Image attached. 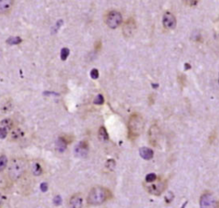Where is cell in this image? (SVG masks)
Returning <instances> with one entry per match:
<instances>
[{
	"label": "cell",
	"mask_w": 219,
	"mask_h": 208,
	"mask_svg": "<svg viewBox=\"0 0 219 208\" xmlns=\"http://www.w3.org/2000/svg\"><path fill=\"white\" fill-rule=\"evenodd\" d=\"M8 130L4 128H0V139H4L7 136Z\"/></svg>",
	"instance_id": "obj_26"
},
{
	"label": "cell",
	"mask_w": 219,
	"mask_h": 208,
	"mask_svg": "<svg viewBox=\"0 0 219 208\" xmlns=\"http://www.w3.org/2000/svg\"><path fill=\"white\" fill-rule=\"evenodd\" d=\"M15 0H0V15L9 14L14 6Z\"/></svg>",
	"instance_id": "obj_9"
},
{
	"label": "cell",
	"mask_w": 219,
	"mask_h": 208,
	"mask_svg": "<svg viewBox=\"0 0 219 208\" xmlns=\"http://www.w3.org/2000/svg\"><path fill=\"white\" fill-rule=\"evenodd\" d=\"M98 139L101 141H106L109 140V134L104 127L99 128L98 129Z\"/></svg>",
	"instance_id": "obj_16"
},
{
	"label": "cell",
	"mask_w": 219,
	"mask_h": 208,
	"mask_svg": "<svg viewBox=\"0 0 219 208\" xmlns=\"http://www.w3.org/2000/svg\"><path fill=\"white\" fill-rule=\"evenodd\" d=\"M136 29H137V26H136L135 21L134 18L130 17L123 24L122 34L126 38H131V37L135 35Z\"/></svg>",
	"instance_id": "obj_6"
},
{
	"label": "cell",
	"mask_w": 219,
	"mask_h": 208,
	"mask_svg": "<svg viewBox=\"0 0 219 208\" xmlns=\"http://www.w3.org/2000/svg\"><path fill=\"white\" fill-rule=\"evenodd\" d=\"M157 178V176L156 174H154V173L148 174L146 176V183H153V182L156 180Z\"/></svg>",
	"instance_id": "obj_23"
},
{
	"label": "cell",
	"mask_w": 219,
	"mask_h": 208,
	"mask_svg": "<svg viewBox=\"0 0 219 208\" xmlns=\"http://www.w3.org/2000/svg\"><path fill=\"white\" fill-rule=\"evenodd\" d=\"M213 205H215V199L210 193L205 194L200 199L201 207H212L213 206Z\"/></svg>",
	"instance_id": "obj_11"
},
{
	"label": "cell",
	"mask_w": 219,
	"mask_h": 208,
	"mask_svg": "<svg viewBox=\"0 0 219 208\" xmlns=\"http://www.w3.org/2000/svg\"><path fill=\"white\" fill-rule=\"evenodd\" d=\"M54 203H55L56 206L61 205V203H62V199H61V197H60V196H56V197L54 198Z\"/></svg>",
	"instance_id": "obj_28"
},
{
	"label": "cell",
	"mask_w": 219,
	"mask_h": 208,
	"mask_svg": "<svg viewBox=\"0 0 219 208\" xmlns=\"http://www.w3.org/2000/svg\"><path fill=\"white\" fill-rule=\"evenodd\" d=\"M2 201H3V197H2V195L0 194V204L2 203Z\"/></svg>",
	"instance_id": "obj_30"
},
{
	"label": "cell",
	"mask_w": 219,
	"mask_h": 208,
	"mask_svg": "<svg viewBox=\"0 0 219 208\" xmlns=\"http://www.w3.org/2000/svg\"><path fill=\"white\" fill-rule=\"evenodd\" d=\"M32 171L35 176H39L43 172V170H42L41 166L39 163H34L33 166H32Z\"/></svg>",
	"instance_id": "obj_18"
},
{
	"label": "cell",
	"mask_w": 219,
	"mask_h": 208,
	"mask_svg": "<svg viewBox=\"0 0 219 208\" xmlns=\"http://www.w3.org/2000/svg\"><path fill=\"white\" fill-rule=\"evenodd\" d=\"M129 138L130 140H135L139 136L144 129V120L138 114H134L130 116L128 124Z\"/></svg>",
	"instance_id": "obj_1"
},
{
	"label": "cell",
	"mask_w": 219,
	"mask_h": 208,
	"mask_svg": "<svg viewBox=\"0 0 219 208\" xmlns=\"http://www.w3.org/2000/svg\"><path fill=\"white\" fill-rule=\"evenodd\" d=\"M115 167L116 161L114 159H109V160H107V162H106V168H107L109 170H111V171L114 170Z\"/></svg>",
	"instance_id": "obj_22"
},
{
	"label": "cell",
	"mask_w": 219,
	"mask_h": 208,
	"mask_svg": "<svg viewBox=\"0 0 219 208\" xmlns=\"http://www.w3.org/2000/svg\"><path fill=\"white\" fill-rule=\"evenodd\" d=\"M160 136H161V134H160L159 128L157 127L156 124H154L150 128L149 132H148V139H149L150 144L153 145V147H157L159 143Z\"/></svg>",
	"instance_id": "obj_7"
},
{
	"label": "cell",
	"mask_w": 219,
	"mask_h": 208,
	"mask_svg": "<svg viewBox=\"0 0 219 208\" xmlns=\"http://www.w3.org/2000/svg\"><path fill=\"white\" fill-rule=\"evenodd\" d=\"M104 22L112 29L118 28L122 22V14L117 11H109L104 16Z\"/></svg>",
	"instance_id": "obj_5"
},
{
	"label": "cell",
	"mask_w": 219,
	"mask_h": 208,
	"mask_svg": "<svg viewBox=\"0 0 219 208\" xmlns=\"http://www.w3.org/2000/svg\"><path fill=\"white\" fill-rule=\"evenodd\" d=\"M27 164L23 159H15L9 167V176L11 180L16 181L24 174Z\"/></svg>",
	"instance_id": "obj_3"
},
{
	"label": "cell",
	"mask_w": 219,
	"mask_h": 208,
	"mask_svg": "<svg viewBox=\"0 0 219 208\" xmlns=\"http://www.w3.org/2000/svg\"><path fill=\"white\" fill-rule=\"evenodd\" d=\"M181 1L188 6H195L198 2V0H181Z\"/></svg>",
	"instance_id": "obj_25"
},
{
	"label": "cell",
	"mask_w": 219,
	"mask_h": 208,
	"mask_svg": "<svg viewBox=\"0 0 219 208\" xmlns=\"http://www.w3.org/2000/svg\"><path fill=\"white\" fill-rule=\"evenodd\" d=\"M22 42V39L20 38V37H11L6 40V43L8 45H11V46H13V45H18L20 43Z\"/></svg>",
	"instance_id": "obj_19"
},
{
	"label": "cell",
	"mask_w": 219,
	"mask_h": 208,
	"mask_svg": "<svg viewBox=\"0 0 219 208\" xmlns=\"http://www.w3.org/2000/svg\"><path fill=\"white\" fill-rule=\"evenodd\" d=\"M90 74H91V77L93 78V79H98V75H99L98 70H96V69L92 70Z\"/></svg>",
	"instance_id": "obj_27"
},
{
	"label": "cell",
	"mask_w": 219,
	"mask_h": 208,
	"mask_svg": "<svg viewBox=\"0 0 219 208\" xmlns=\"http://www.w3.org/2000/svg\"><path fill=\"white\" fill-rule=\"evenodd\" d=\"M12 121L9 118H6V119H4L0 122V128H4V129H6L8 131L11 130L12 129Z\"/></svg>",
	"instance_id": "obj_17"
},
{
	"label": "cell",
	"mask_w": 219,
	"mask_h": 208,
	"mask_svg": "<svg viewBox=\"0 0 219 208\" xmlns=\"http://www.w3.org/2000/svg\"><path fill=\"white\" fill-rule=\"evenodd\" d=\"M24 136V132L21 129H16L11 132V138L12 141H17Z\"/></svg>",
	"instance_id": "obj_15"
},
{
	"label": "cell",
	"mask_w": 219,
	"mask_h": 208,
	"mask_svg": "<svg viewBox=\"0 0 219 208\" xmlns=\"http://www.w3.org/2000/svg\"><path fill=\"white\" fill-rule=\"evenodd\" d=\"M82 202H83V199L81 197V195L80 194H75V195H74V196L70 198V206L75 208L81 207Z\"/></svg>",
	"instance_id": "obj_12"
},
{
	"label": "cell",
	"mask_w": 219,
	"mask_h": 208,
	"mask_svg": "<svg viewBox=\"0 0 219 208\" xmlns=\"http://www.w3.org/2000/svg\"><path fill=\"white\" fill-rule=\"evenodd\" d=\"M144 187L149 194L153 195H160L167 187V182L162 178H157L153 183H145Z\"/></svg>",
	"instance_id": "obj_4"
},
{
	"label": "cell",
	"mask_w": 219,
	"mask_h": 208,
	"mask_svg": "<svg viewBox=\"0 0 219 208\" xmlns=\"http://www.w3.org/2000/svg\"><path fill=\"white\" fill-rule=\"evenodd\" d=\"M139 155L142 159L150 160L151 159H153V151L148 147H142L139 149Z\"/></svg>",
	"instance_id": "obj_13"
},
{
	"label": "cell",
	"mask_w": 219,
	"mask_h": 208,
	"mask_svg": "<svg viewBox=\"0 0 219 208\" xmlns=\"http://www.w3.org/2000/svg\"><path fill=\"white\" fill-rule=\"evenodd\" d=\"M60 55H61V59L63 61H65L68 58L69 55H70V50L66 48V47H64L61 51V54Z\"/></svg>",
	"instance_id": "obj_21"
},
{
	"label": "cell",
	"mask_w": 219,
	"mask_h": 208,
	"mask_svg": "<svg viewBox=\"0 0 219 208\" xmlns=\"http://www.w3.org/2000/svg\"><path fill=\"white\" fill-rule=\"evenodd\" d=\"M110 192L103 187L94 188L87 196V203L90 205H100L109 197Z\"/></svg>",
	"instance_id": "obj_2"
},
{
	"label": "cell",
	"mask_w": 219,
	"mask_h": 208,
	"mask_svg": "<svg viewBox=\"0 0 219 208\" xmlns=\"http://www.w3.org/2000/svg\"><path fill=\"white\" fill-rule=\"evenodd\" d=\"M40 189L42 190V192H46L47 189H48V186H47V184L45 183H41V185H40Z\"/></svg>",
	"instance_id": "obj_29"
},
{
	"label": "cell",
	"mask_w": 219,
	"mask_h": 208,
	"mask_svg": "<svg viewBox=\"0 0 219 208\" xmlns=\"http://www.w3.org/2000/svg\"><path fill=\"white\" fill-rule=\"evenodd\" d=\"M104 97H103V95L102 94H98L97 97L95 98V99H94V104L95 105H102V104H104Z\"/></svg>",
	"instance_id": "obj_24"
},
{
	"label": "cell",
	"mask_w": 219,
	"mask_h": 208,
	"mask_svg": "<svg viewBox=\"0 0 219 208\" xmlns=\"http://www.w3.org/2000/svg\"><path fill=\"white\" fill-rule=\"evenodd\" d=\"M163 28L168 30H172L176 26V19L171 12H165L163 16Z\"/></svg>",
	"instance_id": "obj_8"
},
{
	"label": "cell",
	"mask_w": 219,
	"mask_h": 208,
	"mask_svg": "<svg viewBox=\"0 0 219 208\" xmlns=\"http://www.w3.org/2000/svg\"><path fill=\"white\" fill-rule=\"evenodd\" d=\"M8 164V159L6 156L2 155L0 157V171H3L6 166H7Z\"/></svg>",
	"instance_id": "obj_20"
},
{
	"label": "cell",
	"mask_w": 219,
	"mask_h": 208,
	"mask_svg": "<svg viewBox=\"0 0 219 208\" xmlns=\"http://www.w3.org/2000/svg\"><path fill=\"white\" fill-rule=\"evenodd\" d=\"M88 153V145L85 141H81L75 148V154L80 158H85Z\"/></svg>",
	"instance_id": "obj_10"
},
{
	"label": "cell",
	"mask_w": 219,
	"mask_h": 208,
	"mask_svg": "<svg viewBox=\"0 0 219 208\" xmlns=\"http://www.w3.org/2000/svg\"><path fill=\"white\" fill-rule=\"evenodd\" d=\"M67 141L63 137H59L56 141V147L57 151L60 152H63L67 148Z\"/></svg>",
	"instance_id": "obj_14"
}]
</instances>
